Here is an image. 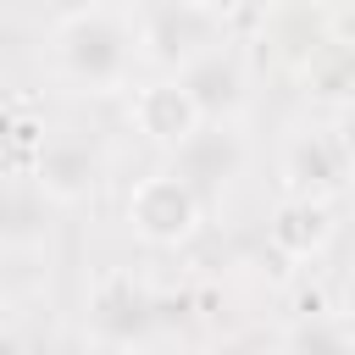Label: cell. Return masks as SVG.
I'll return each mask as SVG.
<instances>
[{"label":"cell","mask_w":355,"mask_h":355,"mask_svg":"<svg viewBox=\"0 0 355 355\" xmlns=\"http://www.w3.org/2000/svg\"><path fill=\"white\" fill-rule=\"evenodd\" d=\"M50 55H55V72L67 83H78L83 94H111V89H122L133 78L139 28L122 22L111 6H94V11H78V17L55 22Z\"/></svg>","instance_id":"6da1fadb"},{"label":"cell","mask_w":355,"mask_h":355,"mask_svg":"<svg viewBox=\"0 0 355 355\" xmlns=\"http://www.w3.org/2000/svg\"><path fill=\"white\" fill-rule=\"evenodd\" d=\"M200 222H205V200L166 166V172H150V178H139L133 189H128V227L144 239V244H155V250H178V244H189L194 233H200Z\"/></svg>","instance_id":"3957f363"},{"label":"cell","mask_w":355,"mask_h":355,"mask_svg":"<svg viewBox=\"0 0 355 355\" xmlns=\"http://www.w3.org/2000/svg\"><path fill=\"white\" fill-rule=\"evenodd\" d=\"M89 338L111 344V349H133V344H155L161 338V311H155V288H144L133 272H105L89 294Z\"/></svg>","instance_id":"277c9868"},{"label":"cell","mask_w":355,"mask_h":355,"mask_svg":"<svg viewBox=\"0 0 355 355\" xmlns=\"http://www.w3.org/2000/svg\"><path fill=\"white\" fill-rule=\"evenodd\" d=\"M338 139H344V144H349V155H355V100L338 111Z\"/></svg>","instance_id":"e0dca14e"},{"label":"cell","mask_w":355,"mask_h":355,"mask_svg":"<svg viewBox=\"0 0 355 355\" xmlns=\"http://www.w3.org/2000/svg\"><path fill=\"white\" fill-rule=\"evenodd\" d=\"M94 6H105V0H44V11L61 22V17H78V11H94Z\"/></svg>","instance_id":"2e32d148"},{"label":"cell","mask_w":355,"mask_h":355,"mask_svg":"<svg viewBox=\"0 0 355 355\" xmlns=\"http://www.w3.org/2000/svg\"><path fill=\"white\" fill-rule=\"evenodd\" d=\"M178 78H183V89L194 94L200 116L239 122V111H244V100H250V72H244V55H239L227 39L211 44L205 55H194L189 67H178Z\"/></svg>","instance_id":"ba28073f"},{"label":"cell","mask_w":355,"mask_h":355,"mask_svg":"<svg viewBox=\"0 0 355 355\" xmlns=\"http://www.w3.org/2000/svg\"><path fill=\"white\" fill-rule=\"evenodd\" d=\"M300 83H305V94L316 100V105H333V111H344L349 100H355V39H327L305 67H300Z\"/></svg>","instance_id":"7c38bea8"},{"label":"cell","mask_w":355,"mask_h":355,"mask_svg":"<svg viewBox=\"0 0 355 355\" xmlns=\"http://www.w3.org/2000/svg\"><path fill=\"white\" fill-rule=\"evenodd\" d=\"M355 183V155L338 128H305L283 144V189L311 200H338Z\"/></svg>","instance_id":"8992f818"},{"label":"cell","mask_w":355,"mask_h":355,"mask_svg":"<svg viewBox=\"0 0 355 355\" xmlns=\"http://www.w3.org/2000/svg\"><path fill=\"white\" fill-rule=\"evenodd\" d=\"M28 178H33V189H39L44 200H55V205H83V200L100 194L105 161H100V150H89L83 139H44V150L33 155Z\"/></svg>","instance_id":"52a82bcc"},{"label":"cell","mask_w":355,"mask_h":355,"mask_svg":"<svg viewBox=\"0 0 355 355\" xmlns=\"http://www.w3.org/2000/svg\"><path fill=\"white\" fill-rule=\"evenodd\" d=\"M227 39V22L216 6H194V0H150L139 11V61L178 72L194 55H205L211 44Z\"/></svg>","instance_id":"7a4b0ae2"},{"label":"cell","mask_w":355,"mask_h":355,"mask_svg":"<svg viewBox=\"0 0 355 355\" xmlns=\"http://www.w3.org/2000/svg\"><path fill=\"white\" fill-rule=\"evenodd\" d=\"M128 116H133V128L155 144V150H178L205 116H200V105H194V94L183 89V78L172 72V78H150V83H139L133 89V105H128Z\"/></svg>","instance_id":"9c48e42d"},{"label":"cell","mask_w":355,"mask_h":355,"mask_svg":"<svg viewBox=\"0 0 355 355\" xmlns=\"http://www.w3.org/2000/svg\"><path fill=\"white\" fill-rule=\"evenodd\" d=\"M6 255H11V250H6V244H0V305H6V300H11V266H6Z\"/></svg>","instance_id":"ac0fdd59"},{"label":"cell","mask_w":355,"mask_h":355,"mask_svg":"<svg viewBox=\"0 0 355 355\" xmlns=\"http://www.w3.org/2000/svg\"><path fill=\"white\" fill-rule=\"evenodd\" d=\"M327 39H333V17L322 0H277L261 22V44H272V55L288 72H300Z\"/></svg>","instance_id":"30bf717a"},{"label":"cell","mask_w":355,"mask_h":355,"mask_svg":"<svg viewBox=\"0 0 355 355\" xmlns=\"http://www.w3.org/2000/svg\"><path fill=\"white\" fill-rule=\"evenodd\" d=\"M0 133H6V150L17 166H33V155L44 150V128L33 116H0Z\"/></svg>","instance_id":"9a60e30c"},{"label":"cell","mask_w":355,"mask_h":355,"mask_svg":"<svg viewBox=\"0 0 355 355\" xmlns=\"http://www.w3.org/2000/svg\"><path fill=\"white\" fill-rule=\"evenodd\" d=\"M44 194L39 189H6L0 183V244L6 250H39L50 239V222H44Z\"/></svg>","instance_id":"4fadbf2b"},{"label":"cell","mask_w":355,"mask_h":355,"mask_svg":"<svg viewBox=\"0 0 355 355\" xmlns=\"http://www.w3.org/2000/svg\"><path fill=\"white\" fill-rule=\"evenodd\" d=\"M194 6H216V11H222V0H194Z\"/></svg>","instance_id":"d6986e66"},{"label":"cell","mask_w":355,"mask_h":355,"mask_svg":"<svg viewBox=\"0 0 355 355\" xmlns=\"http://www.w3.org/2000/svg\"><path fill=\"white\" fill-rule=\"evenodd\" d=\"M333 239V200H311V194H283V205L266 222V244L283 261H311L322 255Z\"/></svg>","instance_id":"8fae6325"},{"label":"cell","mask_w":355,"mask_h":355,"mask_svg":"<svg viewBox=\"0 0 355 355\" xmlns=\"http://www.w3.org/2000/svg\"><path fill=\"white\" fill-rule=\"evenodd\" d=\"M283 344H288V349H349V344H355V327H344L333 311L311 305V316L294 322V327L283 333Z\"/></svg>","instance_id":"5bb4252c"},{"label":"cell","mask_w":355,"mask_h":355,"mask_svg":"<svg viewBox=\"0 0 355 355\" xmlns=\"http://www.w3.org/2000/svg\"><path fill=\"white\" fill-rule=\"evenodd\" d=\"M244 133H239V122H216V116H205L178 150H172V172L205 200V211L233 189V178L244 172Z\"/></svg>","instance_id":"5b68a950"}]
</instances>
